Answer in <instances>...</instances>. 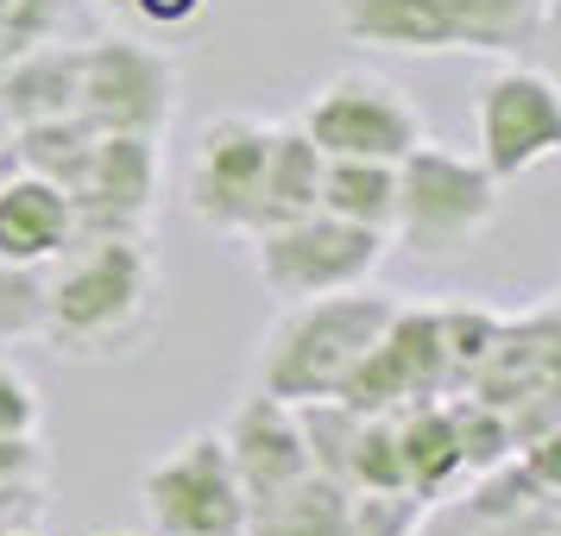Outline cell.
I'll list each match as a JSON object with an SVG mask.
<instances>
[{
	"instance_id": "cell-23",
	"label": "cell",
	"mask_w": 561,
	"mask_h": 536,
	"mask_svg": "<svg viewBox=\"0 0 561 536\" xmlns=\"http://www.w3.org/2000/svg\"><path fill=\"white\" fill-rule=\"evenodd\" d=\"M102 133L89 127L82 114H64V121H32V127H13V164L32 171V178L57 183L64 196L82 183L89 171V152H95Z\"/></svg>"
},
{
	"instance_id": "cell-3",
	"label": "cell",
	"mask_w": 561,
	"mask_h": 536,
	"mask_svg": "<svg viewBox=\"0 0 561 536\" xmlns=\"http://www.w3.org/2000/svg\"><path fill=\"white\" fill-rule=\"evenodd\" d=\"M505 183L485 171L473 152L435 146L430 133L398 158V208H391V240H404L410 253L448 259L467 253L492 221H499V196Z\"/></svg>"
},
{
	"instance_id": "cell-33",
	"label": "cell",
	"mask_w": 561,
	"mask_h": 536,
	"mask_svg": "<svg viewBox=\"0 0 561 536\" xmlns=\"http://www.w3.org/2000/svg\"><path fill=\"white\" fill-rule=\"evenodd\" d=\"M133 13H139L152 32H183V26H196V20L208 13V0H133Z\"/></svg>"
},
{
	"instance_id": "cell-30",
	"label": "cell",
	"mask_w": 561,
	"mask_h": 536,
	"mask_svg": "<svg viewBox=\"0 0 561 536\" xmlns=\"http://www.w3.org/2000/svg\"><path fill=\"white\" fill-rule=\"evenodd\" d=\"M0 486H51L45 435H0Z\"/></svg>"
},
{
	"instance_id": "cell-29",
	"label": "cell",
	"mask_w": 561,
	"mask_h": 536,
	"mask_svg": "<svg viewBox=\"0 0 561 536\" xmlns=\"http://www.w3.org/2000/svg\"><path fill=\"white\" fill-rule=\"evenodd\" d=\"M45 430V391L32 385L26 366L0 360V435H38Z\"/></svg>"
},
{
	"instance_id": "cell-9",
	"label": "cell",
	"mask_w": 561,
	"mask_h": 536,
	"mask_svg": "<svg viewBox=\"0 0 561 536\" xmlns=\"http://www.w3.org/2000/svg\"><path fill=\"white\" fill-rule=\"evenodd\" d=\"M272 121L253 114H215L183 164V208L221 240H247L259 228V178H265Z\"/></svg>"
},
{
	"instance_id": "cell-24",
	"label": "cell",
	"mask_w": 561,
	"mask_h": 536,
	"mask_svg": "<svg viewBox=\"0 0 561 536\" xmlns=\"http://www.w3.org/2000/svg\"><path fill=\"white\" fill-rule=\"evenodd\" d=\"M448 417H455V442H460V467L467 480H480L492 467H505L517 455V430L499 404H485L473 391H448Z\"/></svg>"
},
{
	"instance_id": "cell-31",
	"label": "cell",
	"mask_w": 561,
	"mask_h": 536,
	"mask_svg": "<svg viewBox=\"0 0 561 536\" xmlns=\"http://www.w3.org/2000/svg\"><path fill=\"white\" fill-rule=\"evenodd\" d=\"M511 460H517V467H524V480H536L542 492H561V417H556V423H542L536 435H524Z\"/></svg>"
},
{
	"instance_id": "cell-15",
	"label": "cell",
	"mask_w": 561,
	"mask_h": 536,
	"mask_svg": "<svg viewBox=\"0 0 561 536\" xmlns=\"http://www.w3.org/2000/svg\"><path fill=\"white\" fill-rule=\"evenodd\" d=\"M70 247H77V208H70V196L57 183L7 164L0 171V265L45 272Z\"/></svg>"
},
{
	"instance_id": "cell-19",
	"label": "cell",
	"mask_w": 561,
	"mask_h": 536,
	"mask_svg": "<svg viewBox=\"0 0 561 536\" xmlns=\"http://www.w3.org/2000/svg\"><path fill=\"white\" fill-rule=\"evenodd\" d=\"M322 164H329L322 146H316L297 121H278V127H272V146H265V178H259V228H278V221H297V215H316Z\"/></svg>"
},
{
	"instance_id": "cell-22",
	"label": "cell",
	"mask_w": 561,
	"mask_h": 536,
	"mask_svg": "<svg viewBox=\"0 0 561 536\" xmlns=\"http://www.w3.org/2000/svg\"><path fill=\"white\" fill-rule=\"evenodd\" d=\"M316 208L334 215V221L391 233L398 164H385V158H329V164H322V196H316Z\"/></svg>"
},
{
	"instance_id": "cell-13",
	"label": "cell",
	"mask_w": 561,
	"mask_h": 536,
	"mask_svg": "<svg viewBox=\"0 0 561 536\" xmlns=\"http://www.w3.org/2000/svg\"><path fill=\"white\" fill-rule=\"evenodd\" d=\"M416 536H561V492H542L536 480H524L517 460H505L435 499Z\"/></svg>"
},
{
	"instance_id": "cell-6",
	"label": "cell",
	"mask_w": 561,
	"mask_h": 536,
	"mask_svg": "<svg viewBox=\"0 0 561 536\" xmlns=\"http://www.w3.org/2000/svg\"><path fill=\"white\" fill-rule=\"evenodd\" d=\"M178 102H183V77L158 45H139V38H89L82 45L77 114L95 133L164 139L171 121H178Z\"/></svg>"
},
{
	"instance_id": "cell-7",
	"label": "cell",
	"mask_w": 561,
	"mask_h": 536,
	"mask_svg": "<svg viewBox=\"0 0 561 536\" xmlns=\"http://www.w3.org/2000/svg\"><path fill=\"white\" fill-rule=\"evenodd\" d=\"M473 158L499 183H517L561 158V95L524 57H505L473 95Z\"/></svg>"
},
{
	"instance_id": "cell-4",
	"label": "cell",
	"mask_w": 561,
	"mask_h": 536,
	"mask_svg": "<svg viewBox=\"0 0 561 536\" xmlns=\"http://www.w3.org/2000/svg\"><path fill=\"white\" fill-rule=\"evenodd\" d=\"M391 233L379 228H354L334 215H297L278 228L247 233V259H253L259 284L272 304H309V297H334V290H359L379 278Z\"/></svg>"
},
{
	"instance_id": "cell-28",
	"label": "cell",
	"mask_w": 561,
	"mask_h": 536,
	"mask_svg": "<svg viewBox=\"0 0 561 536\" xmlns=\"http://www.w3.org/2000/svg\"><path fill=\"white\" fill-rule=\"evenodd\" d=\"M64 20H70V0H0V64L45 38H64Z\"/></svg>"
},
{
	"instance_id": "cell-10",
	"label": "cell",
	"mask_w": 561,
	"mask_h": 536,
	"mask_svg": "<svg viewBox=\"0 0 561 536\" xmlns=\"http://www.w3.org/2000/svg\"><path fill=\"white\" fill-rule=\"evenodd\" d=\"M473 398L499 404L511 417L517 442L561 417V304H536L524 316H505L485 366L467 379Z\"/></svg>"
},
{
	"instance_id": "cell-27",
	"label": "cell",
	"mask_w": 561,
	"mask_h": 536,
	"mask_svg": "<svg viewBox=\"0 0 561 536\" xmlns=\"http://www.w3.org/2000/svg\"><path fill=\"white\" fill-rule=\"evenodd\" d=\"M430 499L416 492H354L347 499V536H416Z\"/></svg>"
},
{
	"instance_id": "cell-37",
	"label": "cell",
	"mask_w": 561,
	"mask_h": 536,
	"mask_svg": "<svg viewBox=\"0 0 561 536\" xmlns=\"http://www.w3.org/2000/svg\"><path fill=\"white\" fill-rule=\"evenodd\" d=\"M556 304H561V297H556Z\"/></svg>"
},
{
	"instance_id": "cell-34",
	"label": "cell",
	"mask_w": 561,
	"mask_h": 536,
	"mask_svg": "<svg viewBox=\"0 0 561 536\" xmlns=\"http://www.w3.org/2000/svg\"><path fill=\"white\" fill-rule=\"evenodd\" d=\"M530 57H536V70L556 82V95H561V0H549V13H542V32H536Z\"/></svg>"
},
{
	"instance_id": "cell-8",
	"label": "cell",
	"mask_w": 561,
	"mask_h": 536,
	"mask_svg": "<svg viewBox=\"0 0 561 536\" xmlns=\"http://www.w3.org/2000/svg\"><path fill=\"white\" fill-rule=\"evenodd\" d=\"M297 127L322 146V158H398L423 139V114L404 89L379 70H334L309 89Z\"/></svg>"
},
{
	"instance_id": "cell-18",
	"label": "cell",
	"mask_w": 561,
	"mask_h": 536,
	"mask_svg": "<svg viewBox=\"0 0 561 536\" xmlns=\"http://www.w3.org/2000/svg\"><path fill=\"white\" fill-rule=\"evenodd\" d=\"M391 435H398V467H404V492L416 499H448L467 467H460V442H455V417L448 398H416V404L391 410Z\"/></svg>"
},
{
	"instance_id": "cell-1",
	"label": "cell",
	"mask_w": 561,
	"mask_h": 536,
	"mask_svg": "<svg viewBox=\"0 0 561 536\" xmlns=\"http://www.w3.org/2000/svg\"><path fill=\"white\" fill-rule=\"evenodd\" d=\"M164 272L146 233H89L45 265L38 341L64 360H133L158 334Z\"/></svg>"
},
{
	"instance_id": "cell-12",
	"label": "cell",
	"mask_w": 561,
	"mask_h": 536,
	"mask_svg": "<svg viewBox=\"0 0 561 536\" xmlns=\"http://www.w3.org/2000/svg\"><path fill=\"white\" fill-rule=\"evenodd\" d=\"M164 139H127V133H102L89 171L70 190L77 208V240L89 233H146L158 215V190H164V164H158Z\"/></svg>"
},
{
	"instance_id": "cell-36",
	"label": "cell",
	"mask_w": 561,
	"mask_h": 536,
	"mask_svg": "<svg viewBox=\"0 0 561 536\" xmlns=\"http://www.w3.org/2000/svg\"><path fill=\"white\" fill-rule=\"evenodd\" d=\"M13 536H32V531H13Z\"/></svg>"
},
{
	"instance_id": "cell-17",
	"label": "cell",
	"mask_w": 561,
	"mask_h": 536,
	"mask_svg": "<svg viewBox=\"0 0 561 536\" xmlns=\"http://www.w3.org/2000/svg\"><path fill=\"white\" fill-rule=\"evenodd\" d=\"M334 26H341L347 45H373V52H398V57L455 52L442 0H334Z\"/></svg>"
},
{
	"instance_id": "cell-14",
	"label": "cell",
	"mask_w": 561,
	"mask_h": 536,
	"mask_svg": "<svg viewBox=\"0 0 561 536\" xmlns=\"http://www.w3.org/2000/svg\"><path fill=\"white\" fill-rule=\"evenodd\" d=\"M221 448H228L233 474L247 486V505L253 499H272L278 486L304 480L309 474V448H304V423H297V404H284L272 391L240 398L221 423Z\"/></svg>"
},
{
	"instance_id": "cell-32",
	"label": "cell",
	"mask_w": 561,
	"mask_h": 536,
	"mask_svg": "<svg viewBox=\"0 0 561 536\" xmlns=\"http://www.w3.org/2000/svg\"><path fill=\"white\" fill-rule=\"evenodd\" d=\"M45 517V486H0V536L38 531Z\"/></svg>"
},
{
	"instance_id": "cell-26",
	"label": "cell",
	"mask_w": 561,
	"mask_h": 536,
	"mask_svg": "<svg viewBox=\"0 0 561 536\" xmlns=\"http://www.w3.org/2000/svg\"><path fill=\"white\" fill-rule=\"evenodd\" d=\"M347 486H354V492H404L391 410H359L354 448H347Z\"/></svg>"
},
{
	"instance_id": "cell-35",
	"label": "cell",
	"mask_w": 561,
	"mask_h": 536,
	"mask_svg": "<svg viewBox=\"0 0 561 536\" xmlns=\"http://www.w3.org/2000/svg\"><path fill=\"white\" fill-rule=\"evenodd\" d=\"M7 164H13V127L0 121V171H7Z\"/></svg>"
},
{
	"instance_id": "cell-25",
	"label": "cell",
	"mask_w": 561,
	"mask_h": 536,
	"mask_svg": "<svg viewBox=\"0 0 561 536\" xmlns=\"http://www.w3.org/2000/svg\"><path fill=\"white\" fill-rule=\"evenodd\" d=\"M442 322V354H448V391H467V379L485 366L492 341L505 329V309L492 304H435Z\"/></svg>"
},
{
	"instance_id": "cell-2",
	"label": "cell",
	"mask_w": 561,
	"mask_h": 536,
	"mask_svg": "<svg viewBox=\"0 0 561 536\" xmlns=\"http://www.w3.org/2000/svg\"><path fill=\"white\" fill-rule=\"evenodd\" d=\"M391 309H398V297H385L373 284L334 290V297H309V304H284V316L259 341L253 385L284 398V404L334 398L347 385V373L359 366V354L391 322Z\"/></svg>"
},
{
	"instance_id": "cell-21",
	"label": "cell",
	"mask_w": 561,
	"mask_h": 536,
	"mask_svg": "<svg viewBox=\"0 0 561 536\" xmlns=\"http://www.w3.org/2000/svg\"><path fill=\"white\" fill-rule=\"evenodd\" d=\"M455 52H485V57H530L549 0H442Z\"/></svg>"
},
{
	"instance_id": "cell-5",
	"label": "cell",
	"mask_w": 561,
	"mask_h": 536,
	"mask_svg": "<svg viewBox=\"0 0 561 536\" xmlns=\"http://www.w3.org/2000/svg\"><path fill=\"white\" fill-rule=\"evenodd\" d=\"M139 511L152 536H247V486L233 474L221 430H190L139 474Z\"/></svg>"
},
{
	"instance_id": "cell-16",
	"label": "cell",
	"mask_w": 561,
	"mask_h": 536,
	"mask_svg": "<svg viewBox=\"0 0 561 536\" xmlns=\"http://www.w3.org/2000/svg\"><path fill=\"white\" fill-rule=\"evenodd\" d=\"M77 82H82V45L45 38L32 52L0 64V121L32 127V121H64L77 114Z\"/></svg>"
},
{
	"instance_id": "cell-11",
	"label": "cell",
	"mask_w": 561,
	"mask_h": 536,
	"mask_svg": "<svg viewBox=\"0 0 561 536\" xmlns=\"http://www.w3.org/2000/svg\"><path fill=\"white\" fill-rule=\"evenodd\" d=\"M354 410H398L416 398H448V354H442V322L435 304H398L379 341L359 354L347 385L334 391Z\"/></svg>"
},
{
	"instance_id": "cell-20",
	"label": "cell",
	"mask_w": 561,
	"mask_h": 536,
	"mask_svg": "<svg viewBox=\"0 0 561 536\" xmlns=\"http://www.w3.org/2000/svg\"><path fill=\"white\" fill-rule=\"evenodd\" d=\"M347 499H354V486L309 467L304 480L278 486L272 499H253L247 536H347Z\"/></svg>"
}]
</instances>
